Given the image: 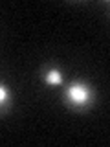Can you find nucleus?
Here are the masks:
<instances>
[{
  "label": "nucleus",
  "instance_id": "f257e3e1",
  "mask_svg": "<svg viewBox=\"0 0 110 147\" xmlns=\"http://www.w3.org/2000/svg\"><path fill=\"white\" fill-rule=\"evenodd\" d=\"M66 98L73 105H86V101L90 99V88L85 83H73L70 85V88L66 90Z\"/></svg>",
  "mask_w": 110,
  "mask_h": 147
},
{
  "label": "nucleus",
  "instance_id": "f03ea898",
  "mask_svg": "<svg viewBox=\"0 0 110 147\" xmlns=\"http://www.w3.org/2000/svg\"><path fill=\"white\" fill-rule=\"evenodd\" d=\"M44 79H46V83H50V85H61L62 76H61V72H59L57 68H52V70H48L44 74Z\"/></svg>",
  "mask_w": 110,
  "mask_h": 147
},
{
  "label": "nucleus",
  "instance_id": "7ed1b4c3",
  "mask_svg": "<svg viewBox=\"0 0 110 147\" xmlns=\"http://www.w3.org/2000/svg\"><path fill=\"white\" fill-rule=\"evenodd\" d=\"M7 99H9V92H7V86L0 83V105H4V103H6Z\"/></svg>",
  "mask_w": 110,
  "mask_h": 147
}]
</instances>
